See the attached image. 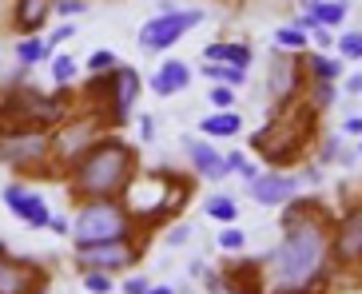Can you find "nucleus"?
Wrapping results in <instances>:
<instances>
[{
    "instance_id": "f257e3e1",
    "label": "nucleus",
    "mask_w": 362,
    "mask_h": 294,
    "mask_svg": "<svg viewBox=\"0 0 362 294\" xmlns=\"http://www.w3.org/2000/svg\"><path fill=\"white\" fill-rule=\"evenodd\" d=\"M330 211H322L315 199L283 203V239L271 254V286L275 294L322 290L334 271L330 259Z\"/></svg>"
},
{
    "instance_id": "f03ea898",
    "label": "nucleus",
    "mask_w": 362,
    "mask_h": 294,
    "mask_svg": "<svg viewBox=\"0 0 362 294\" xmlns=\"http://www.w3.org/2000/svg\"><path fill=\"white\" fill-rule=\"evenodd\" d=\"M136 171L139 159L132 143H124L119 136H100L84 155H76L68 163L64 175L76 199H119Z\"/></svg>"
},
{
    "instance_id": "7ed1b4c3",
    "label": "nucleus",
    "mask_w": 362,
    "mask_h": 294,
    "mask_svg": "<svg viewBox=\"0 0 362 294\" xmlns=\"http://www.w3.org/2000/svg\"><path fill=\"white\" fill-rule=\"evenodd\" d=\"M187 191H192V183L175 171H136L119 195V203L136 227H160L163 219H171L187 203Z\"/></svg>"
},
{
    "instance_id": "20e7f679",
    "label": "nucleus",
    "mask_w": 362,
    "mask_h": 294,
    "mask_svg": "<svg viewBox=\"0 0 362 294\" xmlns=\"http://www.w3.org/2000/svg\"><path fill=\"white\" fill-rule=\"evenodd\" d=\"M315 107L303 100V104H287L283 112H275V119L271 124H263L251 136V147H255L259 155H263V163L271 171H287L291 163H298V159L307 155V143H310V131H315Z\"/></svg>"
},
{
    "instance_id": "39448f33",
    "label": "nucleus",
    "mask_w": 362,
    "mask_h": 294,
    "mask_svg": "<svg viewBox=\"0 0 362 294\" xmlns=\"http://www.w3.org/2000/svg\"><path fill=\"white\" fill-rule=\"evenodd\" d=\"M68 235L76 239V247H92V242H116V239H132L136 223L124 211L119 199H84L80 211L68 223Z\"/></svg>"
},
{
    "instance_id": "423d86ee",
    "label": "nucleus",
    "mask_w": 362,
    "mask_h": 294,
    "mask_svg": "<svg viewBox=\"0 0 362 294\" xmlns=\"http://www.w3.org/2000/svg\"><path fill=\"white\" fill-rule=\"evenodd\" d=\"M0 159L8 167L24 171V175H56L60 167H52V131L44 127H24V131H12V136L0 139Z\"/></svg>"
},
{
    "instance_id": "0eeeda50",
    "label": "nucleus",
    "mask_w": 362,
    "mask_h": 294,
    "mask_svg": "<svg viewBox=\"0 0 362 294\" xmlns=\"http://www.w3.org/2000/svg\"><path fill=\"white\" fill-rule=\"evenodd\" d=\"M203 24V8H168L156 12L144 28H139V48L144 52H168L171 44H180L192 28Z\"/></svg>"
},
{
    "instance_id": "6e6552de",
    "label": "nucleus",
    "mask_w": 362,
    "mask_h": 294,
    "mask_svg": "<svg viewBox=\"0 0 362 294\" xmlns=\"http://www.w3.org/2000/svg\"><path fill=\"white\" fill-rule=\"evenodd\" d=\"M100 131H104V119L92 112V116H68L64 124L52 131V155H56V167L68 171V163H72L76 155H84L88 147L100 139Z\"/></svg>"
},
{
    "instance_id": "1a4fd4ad",
    "label": "nucleus",
    "mask_w": 362,
    "mask_h": 294,
    "mask_svg": "<svg viewBox=\"0 0 362 294\" xmlns=\"http://www.w3.org/2000/svg\"><path fill=\"white\" fill-rule=\"evenodd\" d=\"M139 92H144L139 72H136V68H128V64H116V68H112V92H107V104H104V112H100L104 127H124V124H128Z\"/></svg>"
},
{
    "instance_id": "9d476101",
    "label": "nucleus",
    "mask_w": 362,
    "mask_h": 294,
    "mask_svg": "<svg viewBox=\"0 0 362 294\" xmlns=\"http://www.w3.org/2000/svg\"><path fill=\"white\" fill-rule=\"evenodd\" d=\"M76 259H80V271H128L139 263V242L132 239H116V242H92V247H76Z\"/></svg>"
},
{
    "instance_id": "9b49d317",
    "label": "nucleus",
    "mask_w": 362,
    "mask_h": 294,
    "mask_svg": "<svg viewBox=\"0 0 362 294\" xmlns=\"http://www.w3.org/2000/svg\"><path fill=\"white\" fill-rule=\"evenodd\" d=\"M330 259L346 271H358L362 263V203L351 199L346 215L330 227Z\"/></svg>"
},
{
    "instance_id": "f8f14e48",
    "label": "nucleus",
    "mask_w": 362,
    "mask_h": 294,
    "mask_svg": "<svg viewBox=\"0 0 362 294\" xmlns=\"http://www.w3.org/2000/svg\"><path fill=\"white\" fill-rule=\"evenodd\" d=\"M267 88L275 95L279 107L295 104V95L307 88V72H303V60L295 52H275L271 56V68H267Z\"/></svg>"
},
{
    "instance_id": "ddd939ff",
    "label": "nucleus",
    "mask_w": 362,
    "mask_h": 294,
    "mask_svg": "<svg viewBox=\"0 0 362 294\" xmlns=\"http://www.w3.org/2000/svg\"><path fill=\"white\" fill-rule=\"evenodd\" d=\"M48 290V271L28 259H12L0 251V294H44Z\"/></svg>"
},
{
    "instance_id": "4468645a",
    "label": "nucleus",
    "mask_w": 362,
    "mask_h": 294,
    "mask_svg": "<svg viewBox=\"0 0 362 294\" xmlns=\"http://www.w3.org/2000/svg\"><path fill=\"white\" fill-rule=\"evenodd\" d=\"M211 294H267L263 263H227L219 274H207Z\"/></svg>"
},
{
    "instance_id": "2eb2a0df",
    "label": "nucleus",
    "mask_w": 362,
    "mask_h": 294,
    "mask_svg": "<svg viewBox=\"0 0 362 294\" xmlns=\"http://www.w3.org/2000/svg\"><path fill=\"white\" fill-rule=\"evenodd\" d=\"M4 207H8L24 227H33V231H48L52 211H48L44 195H36L33 187H24V183H8V187H4Z\"/></svg>"
},
{
    "instance_id": "dca6fc26",
    "label": "nucleus",
    "mask_w": 362,
    "mask_h": 294,
    "mask_svg": "<svg viewBox=\"0 0 362 294\" xmlns=\"http://www.w3.org/2000/svg\"><path fill=\"white\" fill-rule=\"evenodd\" d=\"M251 199L259 203V207H283V203L298 199V175H291V171H259L251 183Z\"/></svg>"
},
{
    "instance_id": "f3484780",
    "label": "nucleus",
    "mask_w": 362,
    "mask_h": 294,
    "mask_svg": "<svg viewBox=\"0 0 362 294\" xmlns=\"http://www.w3.org/2000/svg\"><path fill=\"white\" fill-rule=\"evenodd\" d=\"M183 155H187V163H192V171L195 175H203V179H227L231 171H227V159H223V151L211 143V139H199V136H183Z\"/></svg>"
},
{
    "instance_id": "a211bd4d",
    "label": "nucleus",
    "mask_w": 362,
    "mask_h": 294,
    "mask_svg": "<svg viewBox=\"0 0 362 294\" xmlns=\"http://www.w3.org/2000/svg\"><path fill=\"white\" fill-rule=\"evenodd\" d=\"M56 12V0H12V28L21 36H36Z\"/></svg>"
},
{
    "instance_id": "6ab92c4d",
    "label": "nucleus",
    "mask_w": 362,
    "mask_h": 294,
    "mask_svg": "<svg viewBox=\"0 0 362 294\" xmlns=\"http://www.w3.org/2000/svg\"><path fill=\"white\" fill-rule=\"evenodd\" d=\"M192 76L195 72L183 60H163L160 72H151V92L156 95H180V92H187Z\"/></svg>"
},
{
    "instance_id": "aec40b11",
    "label": "nucleus",
    "mask_w": 362,
    "mask_h": 294,
    "mask_svg": "<svg viewBox=\"0 0 362 294\" xmlns=\"http://www.w3.org/2000/svg\"><path fill=\"white\" fill-rule=\"evenodd\" d=\"M251 44L247 40H215L203 48V60L207 64H231V68H243L247 72V64H251Z\"/></svg>"
},
{
    "instance_id": "412c9836",
    "label": "nucleus",
    "mask_w": 362,
    "mask_h": 294,
    "mask_svg": "<svg viewBox=\"0 0 362 294\" xmlns=\"http://www.w3.org/2000/svg\"><path fill=\"white\" fill-rule=\"evenodd\" d=\"M243 131V119H239V112H211V116L199 119V136H207L215 143V139H231Z\"/></svg>"
},
{
    "instance_id": "4be33fe9",
    "label": "nucleus",
    "mask_w": 362,
    "mask_h": 294,
    "mask_svg": "<svg viewBox=\"0 0 362 294\" xmlns=\"http://www.w3.org/2000/svg\"><path fill=\"white\" fill-rule=\"evenodd\" d=\"M303 72H307L315 84H339V80H342V60H339V56L310 52L307 60H303Z\"/></svg>"
},
{
    "instance_id": "5701e85b",
    "label": "nucleus",
    "mask_w": 362,
    "mask_h": 294,
    "mask_svg": "<svg viewBox=\"0 0 362 294\" xmlns=\"http://www.w3.org/2000/svg\"><path fill=\"white\" fill-rule=\"evenodd\" d=\"M307 12H310V20L319 24V28H342V20H346V0H310L307 4Z\"/></svg>"
},
{
    "instance_id": "b1692460",
    "label": "nucleus",
    "mask_w": 362,
    "mask_h": 294,
    "mask_svg": "<svg viewBox=\"0 0 362 294\" xmlns=\"http://www.w3.org/2000/svg\"><path fill=\"white\" fill-rule=\"evenodd\" d=\"M199 76L203 80H211V84H223V88H243L247 84V72L243 68H231V64H207L203 60Z\"/></svg>"
},
{
    "instance_id": "393cba45",
    "label": "nucleus",
    "mask_w": 362,
    "mask_h": 294,
    "mask_svg": "<svg viewBox=\"0 0 362 294\" xmlns=\"http://www.w3.org/2000/svg\"><path fill=\"white\" fill-rule=\"evenodd\" d=\"M40 60H48V44H44L40 36H24V40H16V64H21L24 72L36 68Z\"/></svg>"
},
{
    "instance_id": "a878e982",
    "label": "nucleus",
    "mask_w": 362,
    "mask_h": 294,
    "mask_svg": "<svg viewBox=\"0 0 362 294\" xmlns=\"http://www.w3.org/2000/svg\"><path fill=\"white\" fill-rule=\"evenodd\" d=\"M203 211H207V219L223 223V227H231L235 219H239V203L231 199V195H215V199L203 203Z\"/></svg>"
},
{
    "instance_id": "bb28decb",
    "label": "nucleus",
    "mask_w": 362,
    "mask_h": 294,
    "mask_svg": "<svg viewBox=\"0 0 362 294\" xmlns=\"http://www.w3.org/2000/svg\"><path fill=\"white\" fill-rule=\"evenodd\" d=\"M307 32H298L295 24H287V28H279L275 32V52H303L307 48Z\"/></svg>"
},
{
    "instance_id": "cd10ccee",
    "label": "nucleus",
    "mask_w": 362,
    "mask_h": 294,
    "mask_svg": "<svg viewBox=\"0 0 362 294\" xmlns=\"http://www.w3.org/2000/svg\"><path fill=\"white\" fill-rule=\"evenodd\" d=\"M48 76H52L56 88H68L76 80V60L72 56H52V64H48Z\"/></svg>"
},
{
    "instance_id": "c85d7f7f",
    "label": "nucleus",
    "mask_w": 362,
    "mask_h": 294,
    "mask_svg": "<svg viewBox=\"0 0 362 294\" xmlns=\"http://www.w3.org/2000/svg\"><path fill=\"white\" fill-rule=\"evenodd\" d=\"M334 48H339V60L358 64L362 60V32H346L342 40H334Z\"/></svg>"
},
{
    "instance_id": "c756f323",
    "label": "nucleus",
    "mask_w": 362,
    "mask_h": 294,
    "mask_svg": "<svg viewBox=\"0 0 362 294\" xmlns=\"http://www.w3.org/2000/svg\"><path fill=\"white\" fill-rule=\"evenodd\" d=\"M307 104L315 107V112H327V107L334 104V84H315V80H310V88H307Z\"/></svg>"
},
{
    "instance_id": "7c9ffc66",
    "label": "nucleus",
    "mask_w": 362,
    "mask_h": 294,
    "mask_svg": "<svg viewBox=\"0 0 362 294\" xmlns=\"http://www.w3.org/2000/svg\"><path fill=\"white\" fill-rule=\"evenodd\" d=\"M223 159H227V171H235V175H243L247 183H251V179L259 175V167H255V163H251V159L243 155V151H227Z\"/></svg>"
},
{
    "instance_id": "2f4dec72",
    "label": "nucleus",
    "mask_w": 362,
    "mask_h": 294,
    "mask_svg": "<svg viewBox=\"0 0 362 294\" xmlns=\"http://www.w3.org/2000/svg\"><path fill=\"white\" fill-rule=\"evenodd\" d=\"M219 247H223L227 254H235V251H243L247 247V231H239V227H227V231H219Z\"/></svg>"
},
{
    "instance_id": "473e14b6",
    "label": "nucleus",
    "mask_w": 362,
    "mask_h": 294,
    "mask_svg": "<svg viewBox=\"0 0 362 294\" xmlns=\"http://www.w3.org/2000/svg\"><path fill=\"white\" fill-rule=\"evenodd\" d=\"M84 290H88V294H107V290H112V274H104V271H84Z\"/></svg>"
},
{
    "instance_id": "72a5a7b5",
    "label": "nucleus",
    "mask_w": 362,
    "mask_h": 294,
    "mask_svg": "<svg viewBox=\"0 0 362 294\" xmlns=\"http://www.w3.org/2000/svg\"><path fill=\"white\" fill-rule=\"evenodd\" d=\"M116 52H107V48H100V52H92L88 56V72L96 76V72H112V68H116Z\"/></svg>"
},
{
    "instance_id": "f704fd0d",
    "label": "nucleus",
    "mask_w": 362,
    "mask_h": 294,
    "mask_svg": "<svg viewBox=\"0 0 362 294\" xmlns=\"http://www.w3.org/2000/svg\"><path fill=\"white\" fill-rule=\"evenodd\" d=\"M207 104H211L215 112H231V104H235V88L211 84V100H207Z\"/></svg>"
},
{
    "instance_id": "c9c22d12",
    "label": "nucleus",
    "mask_w": 362,
    "mask_h": 294,
    "mask_svg": "<svg viewBox=\"0 0 362 294\" xmlns=\"http://www.w3.org/2000/svg\"><path fill=\"white\" fill-rule=\"evenodd\" d=\"M84 8H88L84 0H56V16H64V20H76Z\"/></svg>"
},
{
    "instance_id": "e433bc0d",
    "label": "nucleus",
    "mask_w": 362,
    "mask_h": 294,
    "mask_svg": "<svg viewBox=\"0 0 362 294\" xmlns=\"http://www.w3.org/2000/svg\"><path fill=\"white\" fill-rule=\"evenodd\" d=\"M148 278L144 274H132V278H124V286H119V294H148Z\"/></svg>"
},
{
    "instance_id": "4c0bfd02",
    "label": "nucleus",
    "mask_w": 362,
    "mask_h": 294,
    "mask_svg": "<svg viewBox=\"0 0 362 294\" xmlns=\"http://www.w3.org/2000/svg\"><path fill=\"white\" fill-rule=\"evenodd\" d=\"M187 239H192V227H187V223H180V227H171L168 247H180V242H187Z\"/></svg>"
},
{
    "instance_id": "58836bf2",
    "label": "nucleus",
    "mask_w": 362,
    "mask_h": 294,
    "mask_svg": "<svg viewBox=\"0 0 362 294\" xmlns=\"http://www.w3.org/2000/svg\"><path fill=\"white\" fill-rule=\"evenodd\" d=\"M307 40H315V48H330V44H334V36H330L327 28H310Z\"/></svg>"
},
{
    "instance_id": "ea45409f",
    "label": "nucleus",
    "mask_w": 362,
    "mask_h": 294,
    "mask_svg": "<svg viewBox=\"0 0 362 294\" xmlns=\"http://www.w3.org/2000/svg\"><path fill=\"white\" fill-rule=\"evenodd\" d=\"M139 139H144V143L156 139V119H151V116H139Z\"/></svg>"
},
{
    "instance_id": "a19ab883",
    "label": "nucleus",
    "mask_w": 362,
    "mask_h": 294,
    "mask_svg": "<svg viewBox=\"0 0 362 294\" xmlns=\"http://www.w3.org/2000/svg\"><path fill=\"white\" fill-rule=\"evenodd\" d=\"M72 32H76V24L68 20V24H60V28L52 32V40H44V44H48V48H52V44H60V40H72Z\"/></svg>"
},
{
    "instance_id": "79ce46f5",
    "label": "nucleus",
    "mask_w": 362,
    "mask_h": 294,
    "mask_svg": "<svg viewBox=\"0 0 362 294\" xmlns=\"http://www.w3.org/2000/svg\"><path fill=\"white\" fill-rule=\"evenodd\" d=\"M346 95H351V100H358V95H362V76L358 72L346 76Z\"/></svg>"
},
{
    "instance_id": "37998d69",
    "label": "nucleus",
    "mask_w": 362,
    "mask_h": 294,
    "mask_svg": "<svg viewBox=\"0 0 362 294\" xmlns=\"http://www.w3.org/2000/svg\"><path fill=\"white\" fill-rule=\"evenodd\" d=\"M342 131H346V136H358V131H362V119H358V116H346V124H342Z\"/></svg>"
},
{
    "instance_id": "c03bdc74",
    "label": "nucleus",
    "mask_w": 362,
    "mask_h": 294,
    "mask_svg": "<svg viewBox=\"0 0 362 294\" xmlns=\"http://www.w3.org/2000/svg\"><path fill=\"white\" fill-rule=\"evenodd\" d=\"M48 231H56V235H68V219H60V215H52V219H48Z\"/></svg>"
},
{
    "instance_id": "a18cd8bd",
    "label": "nucleus",
    "mask_w": 362,
    "mask_h": 294,
    "mask_svg": "<svg viewBox=\"0 0 362 294\" xmlns=\"http://www.w3.org/2000/svg\"><path fill=\"white\" fill-rule=\"evenodd\" d=\"M148 294H175V286H148Z\"/></svg>"
},
{
    "instance_id": "49530a36",
    "label": "nucleus",
    "mask_w": 362,
    "mask_h": 294,
    "mask_svg": "<svg viewBox=\"0 0 362 294\" xmlns=\"http://www.w3.org/2000/svg\"><path fill=\"white\" fill-rule=\"evenodd\" d=\"M303 4H310V0H303Z\"/></svg>"
}]
</instances>
